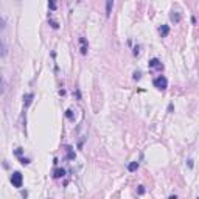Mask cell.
I'll list each match as a JSON object with an SVG mask.
<instances>
[{
    "instance_id": "obj_15",
    "label": "cell",
    "mask_w": 199,
    "mask_h": 199,
    "mask_svg": "<svg viewBox=\"0 0 199 199\" xmlns=\"http://www.w3.org/2000/svg\"><path fill=\"white\" fill-rule=\"evenodd\" d=\"M140 72H135V73H134V79H140Z\"/></svg>"
},
{
    "instance_id": "obj_14",
    "label": "cell",
    "mask_w": 199,
    "mask_h": 199,
    "mask_svg": "<svg viewBox=\"0 0 199 199\" xmlns=\"http://www.w3.org/2000/svg\"><path fill=\"white\" fill-rule=\"evenodd\" d=\"M65 115H67V118H70V120H73V112H72V110L69 109L67 112H65Z\"/></svg>"
},
{
    "instance_id": "obj_5",
    "label": "cell",
    "mask_w": 199,
    "mask_h": 199,
    "mask_svg": "<svg viewBox=\"0 0 199 199\" xmlns=\"http://www.w3.org/2000/svg\"><path fill=\"white\" fill-rule=\"evenodd\" d=\"M33 98H34V95H33V93H26V95L24 97V106H25V107H28L30 104H31Z\"/></svg>"
},
{
    "instance_id": "obj_10",
    "label": "cell",
    "mask_w": 199,
    "mask_h": 199,
    "mask_svg": "<svg viewBox=\"0 0 199 199\" xmlns=\"http://www.w3.org/2000/svg\"><path fill=\"white\" fill-rule=\"evenodd\" d=\"M137 168H139V162H132V163L128 165V170L129 171H135Z\"/></svg>"
},
{
    "instance_id": "obj_1",
    "label": "cell",
    "mask_w": 199,
    "mask_h": 199,
    "mask_svg": "<svg viewBox=\"0 0 199 199\" xmlns=\"http://www.w3.org/2000/svg\"><path fill=\"white\" fill-rule=\"evenodd\" d=\"M8 53L6 37H5V22L0 19V58H3Z\"/></svg>"
},
{
    "instance_id": "obj_12",
    "label": "cell",
    "mask_w": 199,
    "mask_h": 199,
    "mask_svg": "<svg viewBox=\"0 0 199 199\" xmlns=\"http://www.w3.org/2000/svg\"><path fill=\"white\" fill-rule=\"evenodd\" d=\"M5 92V82H3V78H2V75H0V95Z\"/></svg>"
},
{
    "instance_id": "obj_4",
    "label": "cell",
    "mask_w": 199,
    "mask_h": 199,
    "mask_svg": "<svg viewBox=\"0 0 199 199\" xmlns=\"http://www.w3.org/2000/svg\"><path fill=\"white\" fill-rule=\"evenodd\" d=\"M149 67H151V69H154V67H156V69H163V65L160 64V61L157 58H154V59L149 61Z\"/></svg>"
},
{
    "instance_id": "obj_6",
    "label": "cell",
    "mask_w": 199,
    "mask_h": 199,
    "mask_svg": "<svg viewBox=\"0 0 199 199\" xmlns=\"http://www.w3.org/2000/svg\"><path fill=\"white\" fill-rule=\"evenodd\" d=\"M159 33H160V36L165 37V36H168V33H170V26L168 25H162L159 28Z\"/></svg>"
},
{
    "instance_id": "obj_11",
    "label": "cell",
    "mask_w": 199,
    "mask_h": 199,
    "mask_svg": "<svg viewBox=\"0 0 199 199\" xmlns=\"http://www.w3.org/2000/svg\"><path fill=\"white\" fill-rule=\"evenodd\" d=\"M64 174H65L64 170H56V171H54V178H56V179H58V178H62Z\"/></svg>"
},
{
    "instance_id": "obj_7",
    "label": "cell",
    "mask_w": 199,
    "mask_h": 199,
    "mask_svg": "<svg viewBox=\"0 0 199 199\" xmlns=\"http://www.w3.org/2000/svg\"><path fill=\"white\" fill-rule=\"evenodd\" d=\"M112 6H114V0H107L106 2V16L109 17L110 13H112Z\"/></svg>"
},
{
    "instance_id": "obj_13",
    "label": "cell",
    "mask_w": 199,
    "mask_h": 199,
    "mask_svg": "<svg viewBox=\"0 0 199 199\" xmlns=\"http://www.w3.org/2000/svg\"><path fill=\"white\" fill-rule=\"evenodd\" d=\"M48 6L52 8V9H56V3H54V0H50V2H48Z\"/></svg>"
},
{
    "instance_id": "obj_9",
    "label": "cell",
    "mask_w": 199,
    "mask_h": 199,
    "mask_svg": "<svg viewBox=\"0 0 199 199\" xmlns=\"http://www.w3.org/2000/svg\"><path fill=\"white\" fill-rule=\"evenodd\" d=\"M79 41H81V44H82L81 53H82V54H86V53H87V45H86V39H84V37H81V39H79Z\"/></svg>"
},
{
    "instance_id": "obj_8",
    "label": "cell",
    "mask_w": 199,
    "mask_h": 199,
    "mask_svg": "<svg viewBox=\"0 0 199 199\" xmlns=\"http://www.w3.org/2000/svg\"><path fill=\"white\" fill-rule=\"evenodd\" d=\"M171 20H173L174 24H178V22H180V16L178 13H171Z\"/></svg>"
},
{
    "instance_id": "obj_2",
    "label": "cell",
    "mask_w": 199,
    "mask_h": 199,
    "mask_svg": "<svg viewBox=\"0 0 199 199\" xmlns=\"http://www.w3.org/2000/svg\"><path fill=\"white\" fill-rule=\"evenodd\" d=\"M11 184H13L16 188H20L22 184H24V176H22L19 171L13 173V174H11Z\"/></svg>"
},
{
    "instance_id": "obj_3",
    "label": "cell",
    "mask_w": 199,
    "mask_h": 199,
    "mask_svg": "<svg viewBox=\"0 0 199 199\" xmlns=\"http://www.w3.org/2000/svg\"><path fill=\"white\" fill-rule=\"evenodd\" d=\"M154 87H157L159 90H165L168 87V79L165 78V76H157L156 79H154Z\"/></svg>"
}]
</instances>
